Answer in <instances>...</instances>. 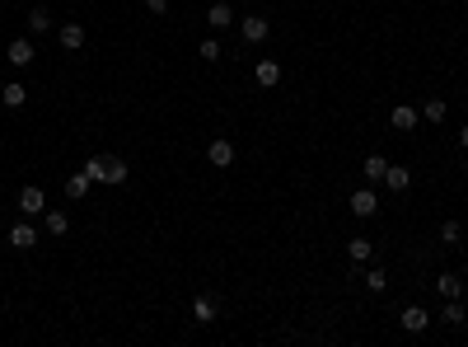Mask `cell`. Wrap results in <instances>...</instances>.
<instances>
[{"label":"cell","mask_w":468,"mask_h":347,"mask_svg":"<svg viewBox=\"0 0 468 347\" xmlns=\"http://www.w3.org/2000/svg\"><path fill=\"white\" fill-rule=\"evenodd\" d=\"M85 174H89L94 183H126V164L117 155H94L85 164Z\"/></svg>","instance_id":"obj_1"},{"label":"cell","mask_w":468,"mask_h":347,"mask_svg":"<svg viewBox=\"0 0 468 347\" xmlns=\"http://www.w3.org/2000/svg\"><path fill=\"white\" fill-rule=\"evenodd\" d=\"M239 33H244V43H267V33H272V19L267 15H244V24H239Z\"/></svg>","instance_id":"obj_2"},{"label":"cell","mask_w":468,"mask_h":347,"mask_svg":"<svg viewBox=\"0 0 468 347\" xmlns=\"http://www.w3.org/2000/svg\"><path fill=\"white\" fill-rule=\"evenodd\" d=\"M346 206H351V216H374V211H379V197H374V183H370V188H356L351 197H346Z\"/></svg>","instance_id":"obj_3"},{"label":"cell","mask_w":468,"mask_h":347,"mask_svg":"<svg viewBox=\"0 0 468 347\" xmlns=\"http://www.w3.org/2000/svg\"><path fill=\"white\" fill-rule=\"evenodd\" d=\"M19 211H24V216H43L47 211V192L33 188V183L29 188H19Z\"/></svg>","instance_id":"obj_4"},{"label":"cell","mask_w":468,"mask_h":347,"mask_svg":"<svg viewBox=\"0 0 468 347\" xmlns=\"http://www.w3.org/2000/svg\"><path fill=\"white\" fill-rule=\"evenodd\" d=\"M398 324H403V333H426L431 329V315H426L421 305H407L403 315H398Z\"/></svg>","instance_id":"obj_5"},{"label":"cell","mask_w":468,"mask_h":347,"mask_svg":"<svg viewBox=\"0 0 468 347\" xmlns=\"http://www.w3.org/2000/svg\"><path fill=\"white\" fill-rule=\"evenodd\" d=\"M417 122H421V113L412 108V104H398V108L389 113V127H393V132H412Z\"/></svg>","instance_id":"obj_6"},{"label":"cell","mask_w":468,"mask_h":347,"mask_svg":"<svg viewBox=\"0 0 468 347\" xmlns=\"http://www.w3.org/2000/svg\"><path fill=\"white\" fill-rule=\"evenodd\" d=\"M206 160H211L216 169H230L234 164V141H211L206 146Z\"/></svg>","instance_id":"obj_7"},{"label":"cell","mask_w":468,"mask_h":347,"mask_svg":"<svg viewBox=\"0 0 468 347\" xmlns=\"http://www.w3.org/2000/svg\"><path fill=\"white\" fill-rule=\"evenodd\" d=\"M33 244H38V230H33L29 221L10 225V249H33Z\"/></svg>","instance_id":"obj_8"},{"label":"cell","mask_w":468,"mask_h":347,"mask_svg":"<svg viewBox=\"0 0 468 347\" xmlns=\"http://www.w3.org/2000/svg\"><path fill=\"white\" fill-rule=\"evenodd\" d=\"M436 291L445 300H459V291H464V277H459V272H440L436 277Z\"/></svg>","instance_id":"obj_9"},{"label":"cell","mask_w":468,"mask_h":347,"mask_svg":"<svg viewBox=\"0 0 468 347\" xmlns=\"http://www.w3.org/2000/svg\"><path fill=\"white\" fill-rule=\"evenodd\" d=\"M57 38H61L66 52H80V48H85V24H61V33H57Z\"/></svg>","instance_id":"obj_10"},{"label":"cell","mask_w":468,"mask_h":347,"mask_svg":"<svg viewBox=\"0 0 468 347\" xmlns=\"http://www.w3.org/2000/svg\"><path fill=\"white\" fill-rule=\"evenodd\" d=\"M253 76H258V85H263V90H277V85H281V66L267 57V62H258V71H253Z\"/></svg>","instance_id":"obj_11"},{"label":"cell","mask_w":468,"mask_h":347,"mask_svg":"<svg viewBox=\"0 0 468 347\" xmlns=\"http://www.w3.org/2000/svg\"><path fill=\"white\" fill-rule=\"evenodd\" d=\"M24 99H29V85H19V80H10V85L0 90V104H5V108H24Z\"/></svg>","instance_id":"obj_12"},{"label":"cell","mask_w":468,"mask_h":347,"mask_svg":"<svg viewBox=\"0 0 468 347\" xmlns=\"http://www.w3.org/2000/svg\"><path fill=\"white\" fill-rule=\"evenodd\" d=\"M407 183H412V174H407L403 164H389V169H384V188L389 192H407Z\"/></svg>","instance_id":"obj_13"},{"label":"cell","mask_w":468,"mask_h":347,"mask_svg":"<svg viewBox=\"0 0 468 347\" xmlns=\"http://www.w3.org/2000/svg\"><path fill=\"white\" fill-rule=\"evenodd\" d=\"M89 188H94V178H89V174H71V178H66V197H71V202L89 197Z\"/></svg>","instance_id":"obj_14"},{"label":"cell","mask_w":468,"mask_h":347,"mask_svg":"<svg viewBox=\"0 0 468 347\" xmlns=\"http://www.w3.org/2000/svg\"><path fill=\"white\" fill-rule=\"evenodd\" d=\"M206 24H211V29H230V24H234V10L225 5V0H216V5L206 10Z\"/></svg>","instance_id":"obj_15"},{"label":"cell","mask_w":468,"mask_h":347,"mask_svg":"<svg viewBox=\"0 0 468 347\" xmlns=\"http://www.w3.org/2000/svg\"><path fill=\"white\" fill-rule=\"evenodd\" d=\"M384 169H389V160H384V155H365V164H360L365 183H384Z\"/></svg>","instance_id":"obj_16"},{"label":"cell","mask_w":468,"mask_h":347,"mask_svg":"<svg viewBox=\"0 0 468 347\" xmlns=\"http://www.w3.org/2000/svg\"><path fill=\"white\" fill-rule=\"evenodd\" d=\"M192 319H197V324H216V300H211V296H197V300H192Z\"/></svg>","instance_id":"obj_17"},{"label":"cell","mask_w":468,"mask_h":347,"mask_svg":"<svg viewBox=\"0 0 468 347\" xmlns=\"http://www.w3.org/2000/svg\"><path fill=\"white\" fill-rule=\"evenodd\" d=\"M43 230L47 235H66V230H71V216H66V211H43Z\"/></svg>","instance_id":"obj_18"},{"label":"cell","mask_w":468,"mask_h":347,"mask_svg":"<svg viewBox=\"0 0 468 347\" xmlns=\"http://www.w3.org/2000/svg\"><path fill=\"white\" fill-rule=\"evenodd\" d=\"M370 253H374V244H370V239H346V258H351V263H365V258H370Z\"/></svg>","instance_id":"obj_19"},{"label":"cell","mask_w":468,"mask_h":347,"mask_svg":"<svg viewBox=\"0 0 468 347\" xmlns=\"http://www.w3.org/2000/svg\"><path fill=\"white\" fill-rule=\"evenodd\" d=\"M10 62H15V66H29L33 62V43H29V38H15V43H10Z\"/></svg>","instance_id":"obj_20"},{"label":"cell","mask_w":468,"mask_h":347,"mask_svg":"<svg viewBox=\"0 0 468 347\" xmlns=\"http://www.w3.org/2000/svg\"><path fill=\"white\" fill-rule=\"evenodd\" d=\"M197 57H202V62H220V57H225V48H220L216 38H202V43H197Z\"/></svg>","instance_id":"obj_21"},{"label":"cell","mask_w":468,"mask_h":347,"mask_svg":"<svg viewBox=\"0 0 468 347\" xmlns=\"http://www.w3.org/2000/svg\"><path fill=\"white\" fill-rule=\"evenodd\" d=\"M421 118H426V122H445V99H426V104H421Z\"/></svg>","instance_id":"obj_22"},{"label":"cell","mask_w":468,"mask_h":347,"mask_svg":"<svg viewBox=\"0 0 468 347\" xmlns=\"http://www.w3.org/2000/svg\"><path fill=\"white\" fill-rule=\"evenodd\" d=\"M365 291H389V277H384V268H370V272H365Z\"/></svg>","instance_id":"obj_23"},{"label":"cell","mask_w":468,"mask_h":347,"mask_svg":"<svg viewBox=\"0 0 468 347\" xmlns=\"http://www.w3.org/2000/svg\"><path fill=\"white\" fill-rule=\"evenodd\" d=\"M52 29V15H47V10H33L29 15V33H47Z\"/></svg>","instance_id":"obj_24"},{"label":"cell","mask_w":468,"mask_h":347,"mask_svg":"<svg viewBox=\"0 0 468 347\" xmlns=\"http://www.w3.org/2000/svg\"><path fill=\"white\" fill-rule=\"evenodd\" d=\"M440 319H445L450 329H459V324H464V310H459V300H450V305L440 310Z\"/></svg>","instance_id":"obj_25"},{"label":"cell","mask_w":468,"mask_h":347,"mask_svg":"<svg viewBox=\"0 0 468 347\" xmlns=\"http://www.w3.org/2000/svg\"><path fill=\"white\" fill-rule=\"evenodd\" d=\"M459 239H464L459 221H445V225H440V244H459Z\"/></svg>","instance_id":"obj_26"},{"label":"cell","mask_w":468,"mask_h":347,"mask_svg":"<svg viewBox=\"0 0 468 347\" xmlns=\"http://www.w3.org/2000/svg\"><path fill=\"white\" fill-rule=\"evenodd\" d=\"M145 10L150 15H169V0H145Z\"/></svg>","instance_id":"obj_27"},{"label":"cell","mask_w":468,"mask_h":347,"mask_svg":"<svg viewBox=\"0 0 468 347\" xmlns=\"http://www.w3.org/2000/svg\"><path fill=\"white\" fill-rule=\"evenodd\" d=\"M459 146H464V150H468V127H459Z\"/></svg>","instance_id":"obj_28"}]
</instances>
